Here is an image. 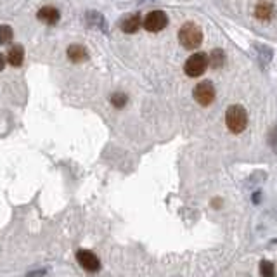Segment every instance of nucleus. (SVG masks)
<instances>
[{
    "label": "nucleus",
    "mask_w": 277,
    "mask_h": 277,
    "mask_svg": "<svg viewBox=\"0 0 277 277\" xmlns=\"http://www.w3.org/2000/svg\"><path fill=\"white\" fill-rule=\"evenodd\" d=\"M178 42L182 43V47L189 49H198L203 42V31L198 24L194 23H186L184 26L178 30Z\"/></svg>",
    "instance_id": "f257e3e1"
},
{
    "label": "nucleus",
    "mask_w": 277,
    "mask_h": 277,
    "mask_svg": "<svg viewBox=\"0 0 277 277\" xmlns=\"http://www.w3.org/2000/svg\"><path fill=\"white\" fill-rule=\"evenodd\" d=\"M225 125L232 133H241L248 125V113L243 106L234 104L225 113Z\"/></svg>",
    "instance_id": "f03ea898"
},
{
    "label": "nucleus",
    "mask_w": 277,
    "mask_h": 277,
    "mask_svg": "<svg viewBox=\"0 0 277 277\" xmlns=\"http://www.w3.org/2000/svg\"><path fill=\"white\" fill-rule=\"evenodd\" d=\"M206 68H208V56L205 52H196V54H193L184 64L186 75L191 76V78L201 76L203 73L206 71Z\"/></svg>",
    "instance_id": "7ed1b4c3"
},
{
    "label": "nucleus",
    "mask_w": 277,
    "mask_h": 277,
    "mask_svg": "<svg viewBox=\"0 0 277 277\" xmlns=\"http://www.w3.org/2000/svg\"><path fill=\"white\" fill-rule=\"evenodd\" d=\"M194 99H196L198 104L201 106H210L213 103L215 99V87L211 81H201L194 87V92H193Z\"/></svg>",
    "instance_id": "20e7f679"
},
{
    "label": "nucleus",
    "mask_w": 277,
    "mask_h": 277,
    "mask_svg": "<svg viewBox=\"0 0 277 277\" xmlns=\"http://www.w3.org/2000/svg\"><path fill=\"white\" fill-rule=\"evenodd\" d=\"M166 24H168V18L163 11H153L146 16L144 19V28L151 33H158V31L165 30Z\"/></svg>",
    "instance_id": "39448f33"
},
{
    "label": "nucleus",
    "mask_w": 277,
    "mask_h": 277,
    "mask_svg": "<svg viewBox=\"0 0 277 277\" xmlns=\"http://www.w3.org/2000/svg\"><path fill=\"white\" fill-rule=\"evenodd\" d=\"M76 260H78V263L87 272H97L101 268V262H99V258H97V255L88 250L76 251Z\"/></svg>",
    "instance_id": "423d86ee"
},
{
    "label": "nucleus",
    "mask_w": 277,
    "mask_h": 277,
    "mask_svg": "<svg viewBox=\"0 0 277 277\" xmlns=\"http://www.w3.org/2000/svg\"><path fill=\"white\" fill-rule=\"evenodd\" d=\"M36 18H38L43 24H49V26H52V24H56V23L59 21L61 14H59V11L56 9V7H52V6H43L42 9L38 11Z\"/></svg>",
    "instance_id": "0eeeda50"
},
{
    "label": "nucleus",
    "mask_w": 277,
    "mask_h": 277,
    "mask_svg": "<svg viewBox=\"0 0 277 277\" xmlns=\"http://www.w3.org/2000/svg\"><path fill=\"white\" fill-rule=\"evenodd\" d=\"M7 63L11 66H21L23 61H24V49L21 45H12L9 51H7V58H6Z\"/></svg>",
    "instance_id": "6e6552de"
},
{
    "label": "nucleus",
    "mask_w": 277,
    "mask_h": 277,
    "mask_svg": "<svg viewBox=\"0 0 277 277\" xmlns=\"http://www.w3.org/2000/svg\"><path fill=\"white\" fill-rule=\"evenodd\" d=\"M68 58L71 59L73 63H83V61L88 59V52L83 45L73 43V45L68 47Z\"/></svg>",
    "instance_id": "1a4fd4ad"
},
{
    "label": "nucleus",
    "mask_w": 277,
    "mask_h": 277,
    "mask_svg": "<svg viewBox=\"0 0 277 277\" xmlns=\"http://www.w3.org/2000/svg\"><path fill=\"white\" fill-rule=\"evenodd\" d=\"M141 24H142V19H141V16L138 14H130L127 16V18L121 21V30L125 31V33H135V31L141 28Z\"/></svg>",
    "instance_id": "9d476101"
},
{
    "label": "nucleus",
    "mask_w": 277,
    "mask_h": 277,
    "mask_svg": "<svg viewBox=\"0 0 277 277\" xmlns=\"http://www.w3.org/2000/svg\"><path fill=\"white\" fill-rule=\"evenodd\" d=\"M223 61H225V54H223L222 49H215V51L210 52V56H208V66L218 69L223 66Z\"/></svg>",
    "instance_id": "9b49d317"
},
{
    "label": "nucleus",
    "mask_w": 277,
    "mask_h": 277,
    "mask_svg": "<svg viewBox=\"0 0 277 277\" xmlns=\"http://www.w3.org/2000/svg\"><path fill=\"white\" fill-rule=\"evenodd\" d=\"M272 14H274V9H272V6L268 2H260L255 9V16L258 19H262V21H268V19H272Z\"/></svg>",
    "instance_id": "f8f14e48"
},
{
    "label": "nucleus",
    "mask_w": 277,
    "mask_h": 277,
    "mask_svg": "<svg viewBox=\"0 0 277 277\" xmlns=\"http://www.w3.org/2000/svg\"><path fill=\"white\" fill-rule=\"evenodd\" d=\"M260 275L262 277H274L275 275L274 265H272L270 262H267V260H263V262L260 263Z\"/></svg>",
    "instance_id": "ddd939ff"
},
{
    "label": "nucleus",
    "mask_w": 277,
    "mask_h": 277,
    "mask_svg": "<svg viewBox=\"0 0 277 277\" xmlns=\"http://www.w3.org/2000/svg\"><path fill=\"white\" fill-rule=\"evenodd\" d=\"M11 40H12V28L7 26V24H2V26H0V43L6 45Z\"/></svg>",
    "instance_id": "4468645a"
},
{
    "label": "nucleus",
    "mask_w": 277,
    "mask_h": 277,
    "mask_svg": "<svg viewBox=\"0 0 277 277\" xmlns=\"http://www.w3.org/2000/svg\"><path fill=\"white\" fill-rule=\"evenodd\" d=\"M111 104L115 106V108H123L125 104H127V96L125 94H113L111 96Z\"/></svg>",
    "instance_id": "2eb2a0df"
},
{
    "label": "nucleus",
    "mask_w": 277,
    "mask_h": 277,
    "mask_svg": "<svg viewBox=\"0 0 277 277\" xmlns=\"http://www.w3.org/2000/svg\"><path fill=\"white\" fill-rule=\"evenodd\" d=\"M270 146H272V149L277 153V130H274L272 135H270Z\"/></svg>",
    "instance_id": "dca6fc26"
},
{
    "label": "nucleus",
    "mask_w": 277,
    "mask_h": 277,
    "mask_svg": "<svg viewBox=\"0 0 277 277\" xmlns=\"http://www.w3.org/2000/svg\"><path fill=\"white\" fill-rule=\"evenodd\" d=\"M47 274V270H40V272H31V274H28V277H43Z\"/></svg>",
    "instance_id": "f3484780"
},
{
    "label": "nucleus",
    "mask_w": 277,
    "mask_h": 277,
    "mask_svg": "<svg viewBox=\"0 0 277 277\" xmlns=\"http://www.w3.org/2000/svg\"><path fill=\"white\" fill-rule=\"evenodd\" d=\"M6 63H7V61H6V58H4V54H0V71L6 68Z\"/></svg>",
    "instance_id": "a211bd4d"
}]
</instances>
